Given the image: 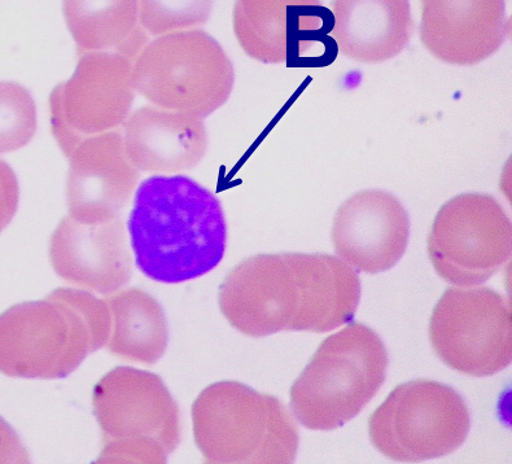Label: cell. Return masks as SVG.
<instances>
[{"instance_id": "cell-1", "label": "cell", "mask_w": 512, "mask_h": 464, "mask_svg": "<svg viewBox=\"0 0 512 464\" xmlns=\"http://www.w3.org/2000/svg\"><path fill=\"white\" fill-rule=\"evenodd\" d=\"M361 300L357 271L327 253L257 255L236 265L220 287V308L240 334H322L352 321Z\"/></svg>"}, {"instance_id": "cell-2", "label": "cell", "mask_w": 512, "mask_h": 464, "mask_svg": "<svg viewBox=\"0 0 512 464\" xmlns=\"http://www.w3.org/2000/svg\"><path fill=\"white\" fill-rule=\"evenodd\" d=\"M128 230L135 265L155 282L198 279L221 264L227 226L217 196L185 175L140 183Z\"/></svg>"}, {"instance_id": "cell-3", "label": "cell", "mask_w": 512, "mask_h": 464, "mask_svg": "<svg viewBox=\"0 0 512 464\" xmlns=\"http://www.w3.org/2000/svg\"><path fill=\"white\" fill-rule=\"evenodd\" d=\"M107 301L58 288L0 314V372L11 378L63 379L107 343Z\"/></svg>"}, {"instance_id": "cell-4", "label": "cell", "mask_w": 512, "mask_h": 464, "mask_svg": "<svg viewBox=\"0 0 512 464\" xmlns=\"http://www.w3.org/2000/svg\"><path fill=\"white\" fill-rule=\"evenodd\" d=\"M205 463L290 464L299 452L295 417L278 397L239 382L209 385L192 405Z\"/></svg>"}, {"instance_id": "cell-5", "label": "cell", "mask_w": 512, "mask_h": 464, "mask_svg": "<svg viewBox=\"0 0 512 464\" xmlns=\"http://www.w3.org/2000/svg\"><path fill=\"white\" fill-rule=\"evenodd\" d=\"M388 363L382 337L362 323H350L319 345L293 383V413L308 430H338L383 387Z\"/></svg>"}, {"instance_id": "cell-6", "label": "cell", "mask_w": 512, "mask_h": 464, "mask_svg": "<svg viewBox=\"0 0 512 464\" xmlns=\"http://www.w3.org/2000/svg\"><path fill=\"white\" fill-rule=\"evenodd\" d=\"M93 409L103 436L96 463L163 464L181 444V411L153 372L109 371L94 387Z\"/></svg>"}, {"instance_id": "cell-7", "label": "cell", "mask_w": 512, "mask_h": 464, "mask_svg": "<svg viewBox=\"0 0 512 464\" xmlns=\"http://www.w3.org/2000/svg\"><path fill=\"white\" fill-rule=\"evenodd\" d=\"M234 82L229 56L203 30L165 34L134 61L135 89L148 102L199 118L227 102Z\"/></svg>"}, {"instance_id": "cell-8", "label": "cell", "mask_w": 512, "mask_h": 464, "mask_svg": "<svg viewBox=\"0 0 512 464\" xmlns=\"http://www.w3.org/2000/svg\"><path fill=\"white\" fill-rule=\"evenodd\" d=\"M470 428L465 398L433 380L398 385L369 419L375 449L392 461L406 463L454 453L465 444Z\"/></svg>"}, {"instance_id": "cell-9", "label": "cell", "mask_w": 512, "mask_h": 464, "mask_svg": "<svg viewBox=\"0 0 512 464\" xmlns=\"http://www.w3.org/2000/svg\"><path fill=\"white\" fill-rule=\"evenodd\" d=\"M430 340L450 369L475 378L496 375L512 361L511 301L484 286L448 288L433 309Z\"/></svg>"}, {"instance_id": "cell-10", "label": "cell", "mask_w": 512, "mask_h": 464, "mask_svg": "<svg viewBox=\"0 0 512 464\" xmlns=\"http://www.w3.org/2000/svg\"><path fill=\"white\" fill-rule=\"evenodd\" d=\"M512 226L505 209L487 194H462L446 201L428 236L436 273L454 286L487 282L510 260Z\"/></svg>"}, {"instance_id": "cell-11", "label": "cell", "mask_w": 512, "mask_h": 464, "mask_svg": "<svg viewBox=\"0 0 512 464\" xmlns=\"http://www.w3.org/2000/svg\"><path fill=\"white\" fill-rule=\"evenodd\" d=\"M134 61L117 52H85L72 78L52 90L51 129L65 157L82 139L124 126L137 93Z\"/></svg>"}, {"instance_id": "cell-12", "label": "cell", "mask_w": 512, "mask_h": 464, "mask_svg": "<svg viewBox=\"0 0 512 464\" xmlns=\"http://www.w3.org/2000/svg\"><path fill=\"white\" fill-rule=\"evenodd\" d=\"M234 32L249 58L312 67L310 51L331 42L332 15L321 0H236Z\"/></svg>"}, {"instance_id": "cell-13", "label": "cell", "mask_w": 512, "mask_h": 464, "mask_svg": "<svg viewBox=\"0 0 512 464\" xmlns=\"http://www.w3.org/2000/svg\"><path fill=\"white\" fill-rule=\"evenodd\" d=\"M331 235L336 253L354 270L384 273L408 248L409 214L389 192L361 191L340 205Z\"/></svg>"}, {"instance_id": "cell-14", "label": "cell", "mask_w": 512, "mask_h": 464, "mask_svg": "<svg viewBox=\"0 0 512 464\" xmlns=\"http://www.w3.org/2000/svg\"><path fill=\"white\" fill-rule=\"evenodd\" d=\"M55 273L80 290L107 296L133 275L128 232L120 217L81 223L64 217L50 239Z\"/></svg>"}, {"instance_id": "cell-15", "label": "cell", "mask_w": 512, "mask_h": 464, "mask_svg": "<svg viewBox=\"0 0 512 464\" xmlns=\"http://www.w3.org/2000/svg\"><path fill=\"white\" fill-rule=\"evenodd\" d=\"M69 216L81 223L112 220L126 207L139 182L121 129L81 140L67 157Z\"/></svg>"}, {"instance_id": "cell-16", "label": "cell", "mask_w": 512, "mask_h": 464, "mask_svg": "<svg viewBox=\"0 0 512 464\" xmlns=\"http://www.w3.org/2000/svg\"><path fill=\"white\" fill-rule=\"evenodd\" d=\"M420 4V41L443 63L479 64L506 41V0H420Z\"/></svg>"}, {"instance_id": "cell-17", "label": "cell", "mask_w": 512, "mask_h": 464, "mask_svg": "<svg viewBox=\"0 0 512 464\" xmlns=\"http://www.w3.org/2000/svg\"><path fill=\"white\" fill-rule=\"evenodd\" d=\"M122 128L126 153L142 172H185L207 153L203 118L188 113L146 105L129 116Z\"/></svg>"}, {"instance_id": "cell-18", "label": "cell", "mask_w": 512, "mask_h": 464, "mask_svg": "<svg viewBox=\"0 0 512 464\" xmlns=\"http://www.w3.org/2000/svg\"><path fill=\"white\" fill-rule=\"evenodd\" d=\"M331 15L336 47L358 63L395 58L414 33L409 0H332Z\"/></svg>"}, {"instance_id": "cell-19", "label": "cell", "mask_w": 512, "mask_h": 464, "mask_svg": "<svg viewBox=\"0 0 512 464\" xmlns=\"http://www.w3.org/2000/svg\"><path fill=\"white\" fill-rule=\"evenodd\" d=\"M63 12L78 55L117 52L135 60L150 42L138 0H63Z\"/></svg>"}, {"instance_id": "cell-20", "label": "cell", "mask_w": 512, "mask_h": 464, "mask_svg": "<svg viewBox=\"0 0 512 464\" xmlns=\"http://www.w3.org/2000/svg\"><path fill=\"white\" fill-rule=\"evenodd\" d=\"M111 328L104 349L121 360L153 365L164 356L169 328L163 308L140 288L105 296Z\"/></svg>"}, {"instance_id": "cell-21", "label": "cell", "mask_w": 512, "mask_h": 464, "mask_svg": "<svg viewBox=\"0 0 512 464\" xmlns=\"http://www.w3.org/2000/svg\"><path fill=\"white\" fill-rule=\"evenodd\" d=\"M32 94L15 82H0V153L23 148L37 133Z\"/></svg>"}, {"instance_id": "cell-22", "label": "cell", "mask_w": 512, "mask_h": 464, "mask_svg": "<svg viewBox=\"0 0 512 464\" xmlns=\"http://www.w3.org/2000/svg\"><path fill=\"white\" fill-rule=\"evenodd\" d=\"M213 0H139L140 24L152 35H164L207 23Z\"/></svg>"}, {"instance_id": "cell-23", "label": "cell", "mask_w": 512, "mask_h": 464, "mask_svg": "<svg viewBox=\"0 0 512 464\" xmlns=\"http://www.w3.org/2000/svg\"><path fill=\"white\" fill-rule=\"evenodd\" d=\"M20 187L15 172L0 159V232L10 225L19 208Z\"/></svg>"}, {"instance_id": "cell-24", "label": "cell", "mask_w": 512, "mask_h": 464, "mask_svg": "<svg viewBox=\"0 0 512 464\" xmlns=\"http://www.w3.org/2000/svg\"><path fill=\"white\" fill-rule=\"evenodd\" d=\"M29 453L17 432L0 417V464L29 463Z\"/></svg>"}]
</instances>
